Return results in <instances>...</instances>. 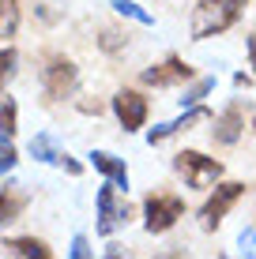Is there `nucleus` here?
<instances>
[{"label":"nucleus","mask_w":256,"mask_h":259,"mask_svg":"<svg viewBox=\"0 0 256 259\" xmlns=\"http://www.w3.org/2000/svg\"><path fill=\"white\" fill-rule=\"evenodd\" d=\"M241 195H245V184H241V181L218 184V188L207 195V203L200 207V226H204L207 233H211V229H218V226H223V218L230 214V207L241 199Z\"/></svg>","instance_id":"5"},{"label":"nucleus","mask_w":256,"mask_h":259,"mask_svg":"<svg viewBox=\"0 0 256 259\" xmlns=\"http://www.w3.org/2000/svg\"><path fill=\"white\" fill-rule=\"evenodd\" d=\"M30 158H38V162H46V165H57V169H64L68 177H79V173H83V165H79L76 158L68 154V150H60L57 143H53V139L46 136V132L30 139Z\"/></svg>","instance_id":"10"},{"label":"nucleus","mask_w":256,"mask_h":259,"mask_svg":"<svg viewBox=\"0 0 256 259\" xmlns=\"http://www.w3.org/2000/svg\"><path fill=\"white\" fill-rule=\"evenodd\" d=\"M4 252H12L19 259H49L53 255L46 248V240H34V237H8L4 240Z\"/></svg>","instance_id":"14"},{"label":"nucleus","mask_w":256,"mask_h":259,"mask_svg":"<svg viewBox=\"0 0 256 259\" xmlns=\"http://www.w3.org/2000/svg\"><path fill=\"white\" fill-rule=\"evenodd\" d=\"M249 64H252V71H256V34L249 38Z\"/></svg>","instance_id":"27"},{"label":"nucleus","mask_w":256,"mask_h":259,"mask_svg":"<svg viewBox=\"0 0 256 259\" xmlns=\"http://www.w3.org/2000/svg\"><path fill=\"white\" fill-rule=\"evenodd\" d=\"M128 218H132V207L125 199H117V184L105 181L98 188V226H94V229H98L102 237H113V229L125 226Z\"/></svg>","instance_id":"6"},{"label":"nucleus","mask_w":256,"mask_h":259,"mask_svg":"<svg viewBox=\"0 0 256 259\" xmlns=\"http://www.w3.org/2000/svg\"><path fill=\"white\" fill-rule=\"evenodd\" d=\"M207 120H211V109H204V105H189V109H185L177 120L158 124V128L147 132V143H151V147H158V143H166V139L181 136V132H192L196 124H207Z\"/></svg>","instance_id":"9"},{"label":"nucleus","mask_w":256,"mask_h":259,"mask_svg":"<svg viewBox=\"0 0 256 259\" xmlns=\"http://www.w3.org/2000/svg\"><path fill=\"white\" fill-rule=\"evenodd\" d=\"M173 173L189 188H211L215 181H223V162L200 154V150H177L173 154Z\"/></svg>","instance_id":"2"},{"label":"nucleus","mask_w":256,"mask_h":259,"mask_svg":"<svg viewBox=\"0 0 256 259\" xmlns=\"http://www.w3.org/2000/svg\"><path fill=\"white\" fill-rule=\"evenodd\" d=\"M241 132H245V109H241V102H234V105H226L223 117L215 120L211 139H215L218 147H234V143L241 139Z\"/></svg>","instance_id":"11"},{"label":"nucleus","mask_w":256,"mask_h":259,"mask_svg":"<svg viewBox=\"0 0 256 259\" xmlns=\"http://www.w3.org/2000/svg\"><path fill=\"white\" fill-rule=\"evenodd\" d=\"M68 255H72V259H87V255H91V244H87L83 233L72 237V248H68Z\"/></svg>","instance_id":"23"},{"label":"nucleus","mask_w":256,"mask_h":259,"mask_svg":"<svg viewBox=\"0 0 256 259\" xmlns=\"http://www.w3.org/2000/svg\"><path fill=\"white\" fill-rule=\"evenodd\" d=\"M245 0H196L192 8V41H207L215 34H226L230 26L241 19Z\"/></svg>","instance_id":"1"},{"label":"nucleus","mask_w":256,"mask_h":259,"mask_svg":"<svg viewBox=\"0 0 256 259\" xmlns=\"http://www.w3.org/2000/svg\"><path fill=\"white\" fill-rule=\"evenodd\" d=\"M252 128H256V113H252Z\"/></svg>","instance_id":"28"},{"label":"nucleus","mask_w":256,"mask_h":259,"mask_svg":"<svg viewBox=\"0 0 256 259\" xmlns=\"http://www.w3.org/2000/svg\"><path fill=\"white\" fill-rule=\"evenodd\" d=\"M15 162H19V154H15L12 139H8V136H0V177H4V173H12Z\"/></svg>","instance_id":"21"},{"label":"nucleus","mask_w":256,"mask_h":259,"mask_svg":"<svg viewBox=\"0 0 256 259\" xmlns=\"http://www.w3.org/2000/svg\"><path fill=\"white\" fill-rule=\"evenodd\" d=\"M113 113H117V120H121V128L125 132H139L147 124V113H151V105H147V98L139 94V91H117L113 94Z\"/></svg>","instance_id":"8"},{"label":"nucleus","mask_w":256,"mask_h":259,"mask_svg":"<svg viewBox=\"0 0 256 259\" xmlns=\"http://www.w3.org/2000/svg\"><path fill=\"white\" fill-rule=\"evenodd\" d=\"M192 75H196L192 64L181 60V57H166L162 64H151V68L139 71V79H143L147 87H155V91H162V87H181V83H189Z\"/></svg>","instance_id":"7"},{"label":"nucleus","mask_w":256,"mask_h":259,"mask_svg":"<svg viewBox=\"0 0 256 259\" xmlns=\"http://www.w3.org/2000/svg\"><path fill=\"white\" fill-rule=\"evenodd\" d=\"M19 30V0H0V41L15 38Z\"/></svg>","instance_id":"15"},{"label":"nucleus","mask_w":256,"mask_h":259,"mask_svg":"<svg viewBox=\"0 0 256 259\" xmlns=\"http://www.w3.org/2000/svg\"><path fill=\"white\" fill-rule=\"evenodd\" d=\"M38 19L42 23H57V12H49V4H38Z\"/></svg>","instance_id":"25"},{"label":"nucleus","mask_w":256,"mask_h":259,"mask_svg":"<svg viewBox=\"0 0 256 259\" xmlns=\"http://www.w3.org/2000/svg\"><path fill=\"white\" fill-rule=\"evenodd\" d=\"M109 8H113L117 15H125V19H136L139 26H151V23H155V15L143 12L139 4H132V0H109Z\"/></svg>","instance_id":"16"},{"label":"nucleus","mask_w":256,"mask_h":259,"mask_svg":"<svg viewBox=\"0 0 256 259\" xmlns=\"http://www.w3.org/2000/svg\"><path fill=\"white\" fill-rule=\"evenodd\" d=\"M15 64H19V53L12 46H4L0 49V98H4V87L12 83V75H15Z\"/></svg>","instance_id":"20"},{"label":"nucleus","mask_w":256,"mask_h":259,"mask_svg":"<svg viewBox=\"0 0 256 259\" xmlns=\"http://www.w3.org/2000/svg\"><path fill=\"white\" fill-rule=\"evenodd\" d=\"M234 87H245V91H249V87H252V75H245V71H237V75H234Z\"/></svg>","instance_id":"26"},{"label":"nucleus","mask_w":256,"mask_h":259,"mask_svg":"<svg viewBox=\"0 0 256 259\" xmlns=\"http://www.w3.org/2000/svg\"><path fill=\"white\" fill-rule=\"evenodd\" d=\"M98 49L109 53V57H117V53L128 49V34H121V30H113V26H105L102 38H98Z\"/></svg>","instance_id":"19"},{"label":"nucleus","mask_w":256,"mask_h":259,"mask_svg":"<svg viewBox=\"0 0 256 259\" xmlns=\"http://www.w3.org/2000/svg\"><path fill=\"white\" fill-rule=\"evenodd\" d=\"M79 87V68L68 57H49L46 68H42V94L46 102H64L72 98Z\"/></svg>","instance_id":"4"},{"label":"nucleus","mask_w":256,"mask_h":259,"mask_svg":"<svg viewBox=\"0 0 256 259\" xmlns=\"http://www.w3.org/2000/svg\"><path fill=\"white\" fill-rule=\"evenodd\" d=\"M79 113H94V117H98V113H102V102H98V98H94V102H91V98H83V102H79Z\"/></svg>","instance_id":"24"},{"label":"nucleus","mask_w":256,"mask_h":259,"mask_svg":"<svg viewBox=\"0 0 256 259\" xmlns=\"http://www.w3.org/2000/svg\"><path fill=\"white\" fill-rule=\"evenodd\" d=\"M211 91H215V79H211V75H207V79H196V83H192L189 91H185V94L177 98V102H181V109H189V105H200Z\"/></svg>","instance_id":"18"},{"label":"nucleus","mask_w":256,"mask_h":259,"mask_svg":"<svg viewBox=\"0 0 256 259\" xmlns=\"http://www.w3.org/2000/svg\"><path fill=\"white\" fill-rule=\"evenodd\" d=\"M185 218V199L173 192H151L143 199V229L147 233H166Z\"/></svg>","instance_id":"3"},{"label":"nucleus","mask_w":256,"mask_h":259,"mask_svg":"<svg viewBox=\"0 0 256 259\" xmlns=\"http://www.w3.org/2000/svg\"><path fill=\"white\" fill-rule=\"evenodd\" d=\"M23 210H26V195L15 188V184H4V192H0V229L12 226Z\"/></svg>","instance_id":"13"},{"label":"nucleus","mask_w":256,"mask_h":259,"mask_svg":"<svg viewBox=\"0 0 256 259\" xmlns=\"http://www.w3.org/2000/svg\"><path fill=\"white\" fill-rule=\"evenodd\" d=\"M91 165L98 169L105 181H113L117 188H128V169L117 154H109V150H91Z\"/></svg>","instance_id":"12"},{"label":"nucleus","mask_w":256,"mask_h":259,"mask_svg":"<svg viewBox=\"0 0 256 259\" xmlns=\"http://www.w3.org/2000/svg\"><path fill=\"white\" fill-rule=\"evenodd\" d=\"M15 128H19V105H15V98H4L0 102V136L12 139Z\"/></svg>","instance_id":"17"},{"label":"nucleus","mask_w":256,"mask_h":259,"mask_svg":"<svg viewBox=\"0 0 256 259\" xmlns=\"http://www.w3.org/2000/svg\"><path fill=\"white\" fill-rule=\"evenodd\" d=\"M237 248H241V255H256V229H241Z\"/></svg>","instance_id":"22"}]
</instances>
